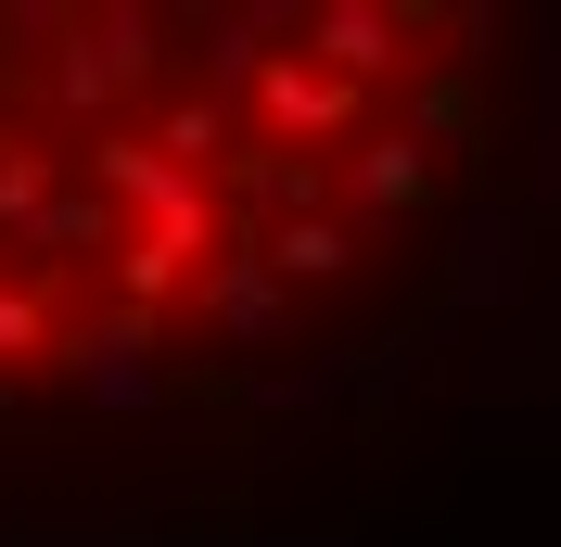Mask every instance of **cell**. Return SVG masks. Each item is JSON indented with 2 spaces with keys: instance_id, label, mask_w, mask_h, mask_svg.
<instances>
[{
  "instance_id": "cell-6",
  "label": "cell",
  "mask_w": 561,
  "mask_h": 547,
  "mask_svg": "<svg viewBox=\"0 0 561 547\" xmlns=\"http://www.w3.org/2000/svg\"><path fill=\"white\" fill-rule=\"evenodd\" d=\"M77 395H90V408H115V420L167 408V370L140 357V306H128V318H103V331L77 344Z\"/></svg>"
},
{
  "instance_id": "cell-7",
  "label": "cell",
  "mask_w": 561,
  "mask_h": 547,
  "mask_svg": "<svg viewBox=\"0 0 561 547\" xmlns=\"http://www.w3.org/2000/svg\"><path fill=\"white\" fill-rule=\"evenodd\" d=\"M294 26V13H192V51H205V90H192V103H217L230 115V90H255V77H268V38Z\"/></svg>"
},
{
  "instance_id": "cell-1",
  "label": "cell",
  "mask_w": 561,
  "mask_h": 547,
  "mask_svg": "<svg viewBox=\"0 0 561 547\" xmlns=\"http://www.w3.org/2000/svg\"><path fill=\"white\" fill-rule=\"evenodd\" d=\"M90 178H103V205L140 217V242H128V293H167V280L205 268V242H217V178L167 166V153H140V140H115V128L90 140Z\"/></svg>"
},
{
  "instance_id": "cell-2",
  "label": "cell",
  "mask_w": 561,
  "mask_h": 547,
  "mask_svg": "<svg viewBox=\"0 0 561 547\" xmlns=\"http://www.w3.org/2000/svg\"><path fill=\"white\" fill-rule=\"evenodd\" d=\"M153 38H167V26H153V13H128V0H115V13H65V38H51V65H38V77H51V103H65L77 128H103L115 90H140V77L167 65Z\"/></svg>"
},
{
  "instance_id": "cell-12",
  "label": "cell",
  "mask_w": 561,
  "mask_h": 547,
  "mask_svg": "<svg viewBox=\"0 0 561 547\" xmlns=\"http://www.w3.org/2000/svg\"><path fill=\"white\" fill-rule=\"evenodd\" d=\"M140 153H167V166L217 178V153H230V115H217V103H167V128L140 140Z\"/></svg>"
},
{
  "instance_id": "cell-10",
  "label": "cell",
  "mask_w": 561,
  "mask_h": 547,
  "mask_svg": "<svg viewBox=\"0 0 561 547\" xmlns=\"http://www.w3.org/2000/svg\"><path fill=\"white\" fill-rule=\"evenodd\" d=\"M13 242H26V255H90V242H115V205H103V191H51Z\"/></svg>"
},
{
  "instance_id": "cell-13",
  "label": "cell",
  "mask_w": 561,
  "mask_h": 547,
  "mask_svg": "<svg viewBox=\"0 0 561 547\" xmlns=\"http://www.w3.org/2000/svg\"><path fill=\"white\" fill-rule=\"evenodd\" d=\"M511 255H524V242L497 230V217H472V230H459V293H497V280H511Z\"/></svg>"
},
{
  "instance_id": "cell-5",
  "label": "cell",
  "mask_w": 561,
  "mask_h": 547,
  "mask_svg": "<svg viewBox=\"0 0 561 547\" xmlns=\"http://www.w3.org/2000/svg\"><path fill=\"white\" fill-rule=\"evenodd\" d=\"M255 115H268L280 140H345V128H357V90H345V77H319L307 51H268V77H255Z\"/></svg>"
},
{
  "instance_id": "cell-11",
  "label": "cell",
  "mask_w": 561,
  "mask_h": 547,
  "mask_svg": "<svg viewBox=\"0 0 561 547\" xmlns=\"http://www.w3.org/2000/svg\"><path fill=\"white\" fill-rule=\"evenodd\" d=\"M51 191H65V153H51V140H0V242L26 230Z\"/></svg>"
},
{
  "instance_id": "cell-3",
  "label": "cell",
  "mask_w": 561,
  "mask_h": 547,
  "mask_svg": "<svg viewBox=\"0 0 561 547\" xmlns=\"http://www.w3.org/2000/svg\"><path fill=\"white\" fill-rule=\"evenodd\" d=\"M294 26H307V65L345 77V90H357V77H383V65H409V38H421L396 0H319V13H294Z\"/></svg>"
},
{
  "instance_id": "cell-9",
  "label": "cell",
  "mask_w": 561,
  "mask_h": 547,
  "mask_svg": "<svg viewBox=\"0 0 561 547\" xmlns=\"http://www.w3.org/2000/svg\"><path fill=\"white\" fill-rule=\"evenodd\" d=\"M255 255H268V280H280V293H294V280H345V268H357V242L332 230V217H280Z\"/></svg>"
},
{
  "instance_id": "cell-8",
  "label": "cell",
  "mask_w": 561,
  "mask_h": 547,
  "mask_svg": "<svg viewBox=\"0 0 561 547\" xmlns=\"http://www.w3.org/2000/svg\"><path fill=\"white\" fill-rule=\"evenodd\" d=\"M332 191H345V205H370V217H409L421 191H434V140H409V128L357 140L345 166H332Z\"/></svg>"
},
{
  "instance_id": "cell-15",
  "label": "cell",
  "mask_w": 561,
  "mask_h": 547,
  "mask_svg": "<svg viewBox=\"0 0 561 547\" xmlns=\"http://www.w3.org/2000/svg\"><path fill=\"white\" fill-rule=\"evenodd\" d=\"M0 255H13V242H0Z\"/></svg>"
},
{
  "instance_id": "cell-4",
  "label": "cell",
  "mask_w": 561,
  "mask_h": 547,
  "mask_svg": "<svg viewBox=\"0 0 561 547\" xmlns=\"http://www.w3.org/2000/svg\"><path fill=\"white\" fill-rule=\"evenodd\" d=\"M192 293H205V318H217L230 344H280V318H294V293L268 280V255H255V242L205 255V268H192Z\"/></svg>"
},
{
  "instance_id": "cell-14",
  "label": "cell",
  "mask_w": 561,
  "mask_h": 547,
  "mask_svg": "<svg viewBox=\"0 0 561 547\" xmlns=\"http://www.w3.org/2000/svg\"><path fill=\"white\" fill-rule=\"evenodd\" d=\"M38 344V293H0V357H26Z\"/></svg>"
}]
</instances>
